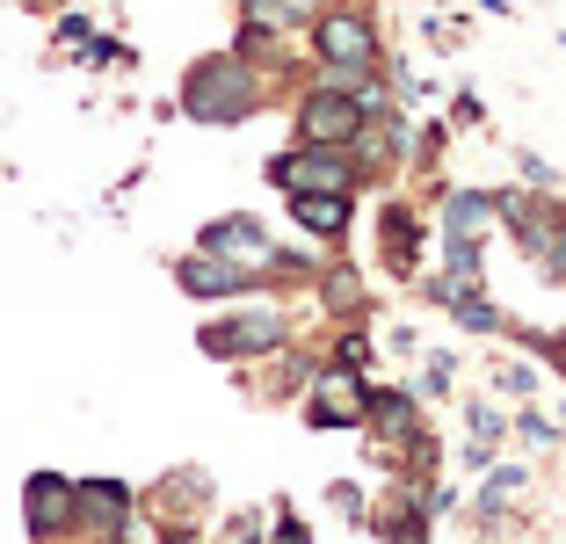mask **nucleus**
Instances as JSON below:
<instances>
[{
    "instance_id": "obj_1",
    "label": "nucleus",
    "mask_w": 566,
    "mask_h": 544,
    "mask_svg": "<svg viewBox=\"0 0 566 544\" xmlns=\"http://www.w3.org/2000/svg\"><path fill=\"white\" fill-rule=\"evenodd\" d=\"M254 102H262V81H254V66L233 59V51L197 59L189 81H182V109L197 124H240V116H254Z\"/></svg>"
},
{
    "instance_id": "obj_2",
    "label": "nucleus",
    "mask_w": 566,
    "mask_h": 544,
    "mask_svg": "<svg viewBox=\"0 0 566 544\" xmlns=\"http://www.w3.org/2000/svg\"><path fill=\"white\" fill-rule=\"evenodd\" d=\"M313 51L334 73H364V66H378V30L356 8H327V15H313Z\"/></svg>"
},
{
    "instance_id": "obj_3",
    "label": "nucleus",
    "mask_w": 566,
    "mask_h": 544,
    "mask_svg": "<svg viewBox=\"0 0 566 544\" xmlns=\"http://www.w3.org/2000/svg\"><path fill=\"white\" fill-rule=\"evenodd\" d=\"M269 181H276L283 197H305V189H342V197H349L356 167L334 146H305V153H276V160H269Z\"/></svg>"
},
{
    "instance_id": "obj_4",
    "label": "nucleus",
    "mask_w": 566,
    "mask_h": 544,
    "mask_svg": "<svg viewBox=\"0 0 566 544\" xmlns=\"http://www.w3.org/2000/svg\"><path fill=\"white\" fill-rule=\"evenodd\" d=\"M197 248H203V254H218V262H233V269H248V276L276 269V248H269V232L254 226V218H211Z\"/></svg>"
},
{
    "instance_id": "obj_5",
    "label": "nucleus",
    "mask_w": 566,
    "mask_h": 544,
    "mask_svg": "<svg viewBox=\"0 0 566 544\" xmlns=\"http://www.w3.org/2000/svg\"><path fill=\"white\" fill-rule=\"evenodd\" d=\"M298 132H305V146H349V138L364 132V102L334 95V87H313V95L298 102Z\"/></svg>"
},
{
    "instance_id": "obj_6",
    "label": "nucleus",
    "mask_w": 566,
    "mask_h": 544,
    "mask_svg": "<svg viewBox=\"0 0 566 544\" xmlns=\"http://www.w3.org/2000/svg\"><path fill=\"white\" fill-rule=\"evenodd\" d=\"M22 523H30L36 544H51L59 530H73V479H59V472L22 479Z\"/></svg>"
},
{
    "instance_id": "obj_7",
    "label": "nucleus",
    "mask_w": 566,
    "mask_h": 544,
    "mask_svg": "<svg viewBox=\"0 0 566 544\" xmlns=\"http://www.w3.org/2000/svg\"><path fill=\"white\" fill-rule=\"evenodd\" d=\"M283 342V313H240V320H218L203 327V356L233 363V356H269Z\"/></svg>"
},
{
    "instance_id": "obj_8",
    "label": "nucleus",
    "mask_w": 566,
    "mask_h": 544,
    "mask_svg": "<svg viewBox=\"0 0 566 544\" xmlns=\"http://www.w3.org/2000/svg\"><path fill=\"white\" fill-rule=\"evenodd\" d=\"M73 523L102 530V537H124L132 530V487H117V479H73Z\"/></svg>"
},
{
    "instance_id": "obj_9",
    "label": "nucleus",
    "mask_w": 566,
    "mask_h": 544,
    "mask_svg": "<svg viewBox=\"0 0 566 544\" xmlns=\"http://www.w3.org/2000/svg\"><path fill=\"white\" fill-rule=\"evenodd\" d=\"M364 385L349 378V370H327V378L313 385V407H305V421H313V429H356V421H364Z\"/></svg>"
},
{
    "instance_id": "obj_10",
    "label": "nucleus",
    "mask_w": 566,
    "mask_h": 544,
    "mask_svg": "<svg viewBox=\"0 0 566 544\" xmlns=\"http://www.w3.org/2000/svg\"><path fill=\"white\" fill-rule=\"evenodd\" d=\"M175 283H182L189 297H233V291H248V269H233V262H218V254H189V262H175Z\"/></svg>"
},
{
    "instance_id": "obj_11",
    "label": "nucleus",
    "mask_w": 566,
    "mask_h": 544,
    "mask_svg": "<svg viewBox=\"0 0 566 544\" xmlns=\"http://www.w3.org/2000/svg\"><path fill=\"white\" fill-rule=\"evenodd\" d=\"M291 218L305 232H319V240H334V232L349 226V197L342 189H305V197H291Z\"/></svg>"
},
{
    "instance_id": "obj_12",
    "label": "nucleus",
    "mask_w": 566,
    "mask_h": 544,
    "mask_svg": "<svg viewBox=\"0 0 566 544\" xmlns=\"http://www.w3.org/2000/svg\"><path fill=\"white\" fill-rule=\"evenodd\" d=\"M494 226V197H450L443 203V240H480V232Z\"/></svg>"
},
{
    "instance_id": "obj_13",
    "label": "nucleus",
    "mask_w": 566,
    "mask_h": 544,
    "mask_svg": "<svg viewBox=\"0 0 566 544\" xmlns=\"http://www.w3.org/2000/svg\"><path fill=\"white\" fill-rule=\"evenodd\" d=\"M313 15H319L313 0H248L254 30H291V22H313Z\"/></svg>"
},
{
    "instance_id": "obj_14",
    "label": "nucleus",
    "mask_w": 566,
    "mask_h": 544,
    "mask_svg": "<svg viewBox=\"0 0 566 544\" xmlns=\"http://www.w3.org/2000/svg\"><path fill=\"white\" fill-rule=\"evenodd\" d=\"M378 436H385V443H415V399L378 393Z\"/></svg>"
},
{
    "instance_id": "obj_15",
    "label": "nucleus",
    "mask_w": 566,
    "mask_h": 544,
    "mask_svg": "<svg viewBox=\"0 0 566 544\" xmlns=\"http://www.w3.org/2000/svg\"><path fill=\"white\" fill-rule=\"evenodd\" d=\"M450 305H458V320H465V327H480V334L501 327V313H494V305H480V297H450Z\"/></svg>"
},
{
    "instance_id": "obj_16",
    "label": "nucleus",
    "mask_w": 566,
    "mask_h": 544,
    "mask_svg": "<svg viewBox=\"0 0 566 544\" xmlns=\"http://www.w3.org/2000/svg\"><path fill=\"white\" fill-rule=\"evenodd\" d=\"M472 436H480V450L501 443V414H494V407H472Z\"/></svg>"
},
{
    "instance_id": "obj_17",
    "label": "nucleus",
    "mask_w": 566,
    "mask_h": 544,
    "mask_svg": "<svg viewBox=\"0 0 566 544\" xmlns=\"http://www.w3.org/2000/svg\"><path fill=\"white\" fill-rule=\"evenodd\" d=\"M494 378H501V385H509V393H531V385H537V378H531V370H523V363H501Z\"/></svg>"
},
{
    "instance_id": "obj_18",
    "label": "nucleus",
    "mask_w": 566,
    "mask_h": 544,
    "mask_svg": "<svg viewBox=\"0 0 566 544\" xmlns=\"http://www.w3.org/2000/svg\"><path fill=\"white\" fill-rule=\"evenodd\" d=\"M269 544H305V530H298V523H283V530H276Z\"/></svg>"
}]
</instances>
